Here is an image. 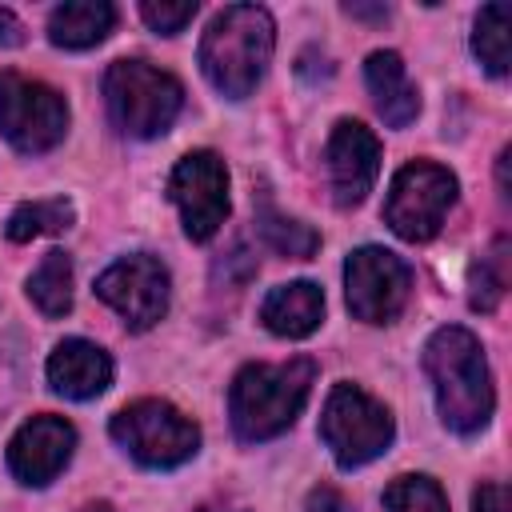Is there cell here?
<instances>
[{
    "label": "cell",
    "mask_w": 512,
    "mask_h": 512,
    "mask_svg": "<svg viewBox=\"0 0 512 512\" xmlns=\"http://www.w3.org/2000/svg\"><path fill=\"white\" fill-rule=\"evenodd\" d=\"M424 372L432 376L444 428H452L456 436H472L492 420V372L480 340L468 328H436L424 344Z\"/></svg>",
    "instance_id": "1"
},
{
    "label": "cell",
    "mask_w": 512,
    "mask_h": 512,
    "mask_svg": "<svg viewBox=\"0 0 512 512\" xmlns=\"http://www.w3.org/2000/svg\"><path fill=\"white\" fill-rule=\"evenodd\" d=\"M316 380V364L308 356H292L284 364H244L228 388L232 432L244 444L272 440L288 432L308 404Z\"/></svg>",
    "instance_id": "2"
},
{
    "label": "cell",
    "mask_w": 512,
    "mask_h": 512,
    "mask_svg": "<svg viewBox=\"0 0 512 512\" xmlns=\"http://www.w3.org/2000/svg\"><path fill=\"white\" fill-rule=\"evenodd\" d=\"M276 48V24L260 4H228L212 16L200 40V68L228 100L252 96Z\"/></svg>",
    "instance_id": "3"
},
{
    "label": "cell",
    "mask_w": 512,
    "mask_h": 512,
    "mask_svg": "<svg viewBox=\"0 0 512 512\" xmlns=\"http://www.w3.org/2000/svg\"><path fill=\"white\" fill-rule=\"evenodd\" d=\"M104 104L112 124L132 140H152L172 128L184 108V88L172 72L148 60H112L104 72Z\"/></svg>",
    "instance_id": "4"
},
{
    "label": "cell",
    "mask_w": 512,
    "mask_h": 512,
    "mask_svg": "<svg viewBox=\"0 0 512 512\" xmlns=\"http://www.w3.org/2000/svg\"><path fill=\"white\" fill-rule=\"evenodd\" d=\"M112 440L144 468H176L196 456L200 448V428L192 416H184L168 400H132L124 404L112 424Z\"/></svg>",
    "instance_id": "5"
},
{
    "label": "cell",
    "mask_w": 512,
    "mask_h": 512,
    "mask_svg": "<svg viewBox=\"0 0 512 512\" xmlns=\"http://www.w3.org/2000/svg\"><path fill=\"white\" fill-rule=\"evenodd\" d=\"M392 412L372 400L364 388L340 380L320 412V440L332 448L340 468H364L392 444Z\"/></svg>",
    "instance_id": "6"
},
{
    "label": "cell",
    "mask_w": 512,
    "mask_h": 512,
    "mask_svg": "<svg viewBox=\"0 0 512 512\" xmlns=\"http://www.w3.org/2000/svg\"><path fill=\"white\" fill-rule=\"evenodd\" d=\"M0 132L24 156L52 152L68 132V100L52 84L8 68L0 72Z\"/></svg>",
    "instance_id": "7"
},
{
    "label": "cell",
    "mask_w": 512,
    "mask_h": 512,
    "mask_svg": "<svg viewBox=\"0 0 512 512\" xmlns=\"http://www.w3.org/2000/svg\"><path fill=\"white\" fill-rule=\"evenodd\" d=\"M456 176L432 160H412L392 176L388 200H384V220L388 228L408 240V244H424L440 232L448 208L456 204Z\"/></svg>",
    "instance_id": "8"
},
{
    "label": "cell",
    "mask_w": 512,
    "mask_h": 512,
    "mask_svg": "<svg viewBox=\"0 0 512 512\" xmlns=\"http://www.w3.org/2000/svg\"><path fill=\"white\" fill-rule=\"evenodd\" d=\"M344 292L356 320L388 324L404 312L412 296V268L388 248L364 244L344 260Z\"/></svg>",
    "instance_id": "9"
},
{
    "label": "cell",
    "mask_w": 512,
    "mask_h": 512,
    "mask_svg": "<svg viewBox=\"0 0 512 512\" xmlns=\"http://www.w3.org/2000/svg\"><path fill=\"white\" fill-rule=\"evenodd\" d=\"M168 196L180 208L188 240H212L228 216V168L216 152L196 148L176 160L168 176Z\"/></svg>",
    "instance_id": "10"
},
{
    "label": "cell",
    "mask_w": 512,
    "mask_h": 512,
    "mask_svg": "<svg viewBox=\"0 0 512 512\" xmlns=\"http://www.w3.org/2000/svg\"><path fill=\"white\" fill-rule=\"evenodd\" d=\"M96 296L112 304L132 332H144L168 312V268L148 252L124 256L96 276Z\"/></svg>",
    "instance_id": "11"
},
{
    "label": "cell",
    "mask_w": 512,
    "mask_h": 512,
    "mask_svg": "<svg viewBox=\"0 0 512 512\" xmlns=\"http://www.w3.org/2000/svg\"><path fill=\"white\" fill-rule=\"evenodd\" d=\"M324 160H328L332 200L340 208H356L380 176V140L360 120H340L328 136Z\"/></svg>",
    "instance_id": "12"
},
{
    "label": "cell",
    "mask_w": 512,
    "mask_h": 512,
    "mask_svg": "<svg viewBox=\"0 0 512 512\" xmlns=\"http://www.w3.org/2000/svg\"><path fill=\"white\" fill-rule=\"evenodd\" d=\"M76 448V428L64 416H32L28 424L16 428V436L8 440V468L20 484L44 488L60 476V468L72 460Z\"/></svg>",
    "instance_id": "13"
},
{
    "label": "cell",
    "mask_w": 512,
    "mask_h": 512,
    "mask_svg": "<svg viewBox=\"0 0 512 512\" xmlns=\"http://www.w3.org/2000/svg\"><path fill=\"white\" fill-rule=\"evenodd\" d=\"M48 384L68 400H92L112 384V356L84 336H68L48 356Z\"/></svg>",
    "instance_id": "14"
},
{
    "label": "cell",
    "mask_w": 512,
    "mask_h": 512,
    "mask_svg": "<svg viewBox=\"0 0 512 512\" xmlns=\"http://www.w3.org/2000/svg\"><path fill=\"white\" fill-rule=\"evenodd\" d=\"M364 80H368V92H372V104L376 112L384 116L388 128H408L420 112V92L416 84L408 80V68L400 60V52L392 48H380L364 60Z\"/></svg>",
    "instance_id": "15"
},
{
    "label": "cell",
    "mask_w": 512,
    "mask_h": 512,
    "mask_svg": "<svg viewBox=\"0 0 512 512\" xmlns=\"http://www.w3.org/2000/svg\"><path fill=\"white\" fill-rule=\"evenodd\" d=\"M260 320L268 332L284 336V340H304L320 328L324 320V292L312 280H292V284H276L264 304H260Z\"/></svg>",
    "instance_id": "16"
},
{
    "label": "cell",
    "mask_w": 512,
    "mask_h": 512,
    "mask_svg": "<svg viewBox=\"0 0 512 512\" xmlns=\"http://www.w3.org/2000/svg\"><path fill=\"white\" fill-rule=\"evenodd\" d=\"M116 28V8L108 0H72L52 8L48 40L56 48H92Z\"/></svg>",
    "instance_id": "17"
},
{
    "label": "cell",
    "mask_w": 512,
    "mask_h": 512,
    "mask_svg": "<svg viewBox=\"0 0 512 512\" xmlns=\"http://www.w3.org/2000/svg\"><path fill=\"white\" fill-rule=\"evenodd\" d=\"M256 232L276 256H288V260H308L320 248V232L300 224L296 216H284L268 196H260L256 204Z\"/></svg>",
    "instance_id": "18"
},
{
    "label": "cell",
    "mask_w": 512,
    "mask_h": 512,
    "mask_svg": "<svg viewBox=\"0 0 512 512\" xmlns=\"http://www.w3.org/2000/svg\"><path fill=\"white\" fill-rule=\"evenodd\" d=\"M508 280H512V244L508 236H496L488 244V252L472 264V276H468V304L476 312H496L504 292H508Z\"/></svg>",
    "instance_id": "19"
},
{
    "label": "cell",
    "mask_w": 512,
    "mask_h": 512,
    "mask_svg": "<svg viewBox=\"0 0 512 512\" xmlns=\"http://www.w3.org/2000/svg\"><path fill=\"white\" fill-rule=\"evenodd\" d=\"M28 300L52 320L72 308V260H68V252H56V248L44 252V260L28 276Z\"/></svg>",
    "instance_id": "20"
},
{
    "label": "cell",
    "mask_w": 512,
    "mask_h": 512,
    "mask_svg": "<svg viewBox=\"0 0 512 512\" xmlns=\"http://www.w3.org/2000/svg\"><path fill=\"white\" fill-rule=\"evenodd\" d=\"M72 216H76V212H72V204H68L64 196L28 200V204L12 208L4 232H8L12 244H28V240H36V236H56V232H64V228L72 224Z\"/></svg>",
    "instance_id": "21"
},
{
    "label": "cell",
    "mask_w": 512,
    "mask_h": 512,
    "mask_svg": "<svg viewBox=\"0 0 512 512\" xmlns=\"http://www.w3.org/2000/svg\"><path fill=\"white\" fill-rule=\"evenodd\" d=\"M472 52L488 76H508V4H484L472 32Z\"/></svg>",
    "instance_id": "22"
},
{
    "label": "cell",
    "mask_w": 512,
    "mask_h": 512,
    "mask_svg": "<svg viewBox=\"0 0 512 512\" xmlns=\"http://www.w3.org/2000/svg\"><path fill=\"white\" fill-rule=\"evenodd\" d=\"M384 512H448V496L432 476H396L384 488Z\"/></svg>",
    "instance_id": "23"
},
{
    "label": "cell",
    "mask_w": 512,
    "mask_h": 512,
    "mask_svg": "<svg viewBox=\"0 0 512 512\" xmlns=\"http://www.w3.org/2000/svg\"><path fill=\"white\" fill-rule=\"evenodd\" d=\"M140 16H144V24L152 32L176 36V32H184V24H192L196 0H144L140 4Z\"/></svg>",
    "instance_id": "24"
},
{
    "label": "cell",
    "mask_w": 512,
    "mask_h": 512,
    "mask_svg": "<svg viewBox=\"0 0 512 512\" xmlns=\"http://www.w3.org/2000/svg\"><path fill=\"white\" fill-rule=\"evenodd\" d=\"M472 512H508V488L504 484H480L472 492Z\"/></svg>",
    "instance_id": "25"
},
{
    "label": "cell",
    "mask_w": 512,
    "mask_h": 512,
    "mask_svg": "<svg viewBox=\"0 0 512 512\" xmlns=\"http://www.w3.org/2000/svg\"><path fill=\"white\" fill-rule=\"evenodd\" d=\"M308 512H352V504H348L336 488L320 484V488H312V492H308Z\"/></svg>",
    "instance_id": "26"
},
{
    "label": "cell",
    "mask_w": 512,
    "mask_h": 512,
    "mask_svg": "<svg viewBox=\"0 0 512 512\" xmlns=\"http://www.w3.org/2000/svg\"><path fill=\"white\" fill-rule=\"evenodd\" d=\"M0 44L4 48H16V44H24V24L8 12V8H0Z\"/></svg>",
    "instance_id": "27"
},
{
    "label": "cell",
    "mask_w": 512,
    "mask_h": 512,
    "mask_svg": "<svg viewBox=\"0 0 512 512\" xmlns=\"http://www.w3.org/2000/svg\"><path fill=\"white\" fill-rule=\"evenodd\" d=\"M348 16H360V20H388V8L376 4V8H364V4H344Z\"/></svg>",
    "instance_id": "28"
},
{
    "label": "cell",
    "mask_w": 512,
    "mask_h": 512,
    "mask_svg": "<svg viewBox=\"0 0 512 512\" xmlns=\"http://www.w3.org/2000/svg\"><path fill=\"white\" fill-rule=\"evenodd\" d=\"M80 512H116V508H112L108 500H92V504H84Z\"/></svg>",
    "instance_id": "29"
},
{
    "label": "cell",
    "mask_w": 512,
    "mask_h": 512,
    "mask_svg": "<svg viewBox=\"0 0 512 512\" xmlns=\"http://www.w3.org/2000/svg\"><path fill=\"white\" fill-rule=\"evenodd\" d=\"M200 512H224V508H200Z\"/></svg>",
    "instance_id": "30"
}]
</instances>
